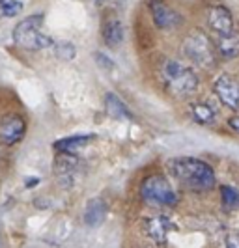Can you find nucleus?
<instances>
[{
    "mask_svg": "<svg viewBox=\"0 0 239 248\" xmlns=\"http://www.w3.org/2000/svg\"><path fill=\"white\" fill-rule=\"evenodd\" d=\"M170 175L176 179V183L192 190V192H206L211 190L217 183L213 168L206 161L194 157H176L166 164Z\"/></svg>",
    "mask_w": 239,
    "mask_h": 248,
    "instance_id": "f257e3e1",
    "label": "nucleus"
},
{
    "mask_svg": "<svg viewBox=\"0 0 239 248\" xmlns=\"http://www.w3.org/2000/svg\"><path fill=\"white\" fill-rule=\"evenodd\" d=\"M207 26L213 34L217 52L224 60H234L239 56V30L232 13L224 6H211L207 10Z\"/></svg>",
    "mask_w": 239,
    "mask_h": 248,
    "instance_id": "f03ea898",
    "label": "nucleus"
},
{
    "mask_svg": "<svg viewBox=\"0 0 239 248\" xmlns=\"http://www.w3.org/2000/svg\"><path fill=\"white\" fill-rule=\"evenodd\" d=\"M161 82L166 88V92L174 97H187L196 92L198 88V77L189 65L177 62V60H166L163 62L161 69Z\"/></svg>",
    "mask_w": 239,
    "mask_h": 248,
    "instance_id": "7ed1b4c3",
    "label": "nucleus"
},
{
    "mask_svg": "<svg viewBox=\"0 0 239 248\" xmlns=\"http://www.w3.org/2000/svg\"><path fill=\"white\" fill-rule=\"evenodd\" d=\"M183 54L187 56V60L198 67H213L217 62V47H215L213 39L206 36L200 30H192L189 36L183 39Z\"/></svg>",
    "mask_w": 239,
    "mask_h": 248,
    "instance_id": "20e7f679",
    "label": "nucleus"
},
{
    "mask_svg": "<svg viewBox=\"0 0 239 248\" xmlns=\"http://www.w3.org/2000/svg\"><path fill=\"white\" fill-rule=\"evenodd\" d=\"M140 196L146 203L155 207H172L177 203V194L174 186L164 175H150L140 186Z\"/></svg>",
    "mask_w": 239,
    "mask_h": 248,
    "instance_id": "39448f33",
    "label": "nucleus"
},
{
    "mask_svg": "<svg viewBox=\"0 0 239 248\" xmlns=\"http://www.w3.org/2000/svg\"><path fill=\"white\" fill-rule=\"evenodd\" d=\"M41 15H32L25 21H21L13 30V39L17 45L25 47L28 50H41L50 47V37L41 32Z\"/></svg>",
    "mask_w": 239,
    "mask_h": 248,
    "instance_id": "423d86ee",
    "label": "nucleus"
},
{
    "mask_svg": "<svg viewBox=\"0 0 239 248\" xmlns=\"http://www.w3.org/2000/svg\"><path fill=\"white\" fill-rule=\"evenodd\" d=\"M213 90H215V93H217V97H219V101H221L224 107L232 108V110H238L239 108V82L234 77H230V75H221V77H217V80H215V84H213Z\"/></svg>",
    "mask_w": 239,
    "mask_h": 248,
    "instance_id": "0eeeda50",
    "label": "nucleus"
},
{
    "mask_svg": "<svg viewBox=\"0 0 239 248\" xmlns=\"http://www.w3.org/2000/svg\"><path fill=\"white\" fill-rule=\"evenodd\" d=\"M25 129V122L21 116H4L0 120V140L8 146H13L23 140Z\"/></svg>",
    "mask_w": 239,
    "mask_h": 248,
    "instance_id": "6e6552de",
    "label": "nucleus"
},
{
    "mask_svg": "<svg viewBox=\"0 0 239 248\" xmlns=\"http://www.w3.org/2000/svg\"><path fill=\"white\" fill-rule=\"evenodd\" d=\"M144 230H146V233H148V237L153 243L166 245L168 233L174 230V224H172V220L168 217L159 215V217H151L148 220H144Z\"/></svg>",
    "mask_w": 239,
    "mask_h": 248,
    "instance_id": "1a4fd4ad",
    "label": "nucleus"
},
{
    "mask_svg": "<svg viewBox=\"0 0 239 248\" xmlns=\"http://www.w3.org/2000/svg\"><path fill=\"white\" fill-rule=\"evenodd\" d=\"M151 15H153V23L159 28H176L181 25V15L174 12L170 6H166L163 2H153L151 4Z\"/></svg>",
    "mask_w": 239,
    "mask_h": 248,
    "instance_id": "9d476101",
    "label": "nucleus"
},
{
    "mask_svg": "<svg viewBox=\"0 0 239 248\" xmlns=\"http://www.w3.org/2000/svg\"><path fill=\"white\" fill-rule=\"evenodd\" d=\"M103 41L109 47H116L124 41V26L118 19H109L103 25Z\"/></svg>",
    "mask_w": 239,
    "mask_h": 248,
    "instance_id": "9b49d317",
    "label": "nucleus"
},
{
    "mask_svg": "<svg viewBox=\"0 0 239 248\" xmlns=\"http://www.w3.org/2000/svg\"><path fill=\"white\" fill-rule=\"evenodd\" d=\"M107 217V205L101 202L99 198L90 200L84 211V222L88 226H99Z\"/></svg>",
    "mask_w": 239,
    "mask_h": 248,
    "instance_id": "f8f14e48",
    "label": "nucleus"
},
{
    "mask_svg": "<svg viewBox=\"0 0 239 248\" xmlns=\"http://www.w3.org/2000/svg\"><path fill=\"white\" fill-rule=\"evenodd\" d=\"M191 112H192V118L202 125L211 124L215 120V110L209 105H206V103H194L191 107Z\"/></svg>",
    "mask_w": 239,
    "mask_h": 248,
    "instance_id": "ddd939ff",
    "label": "nucleus"
},
{
    "mask_svg": "<svg viewBox=\"0 0 239 248\" xmlns=\"http://www.w3.org/2000/svg\"><path fill=\"white\" fill-rule=\"evenodd\" d=\"M105 103H107V110H109L111 116H116V118H129V116H131L126 105L118 99L114 93H109Z\"/></svg>",
    "mask_w": 239,
    "mask_h": 248,
    "instance_id": "4468645a",
    "label": "nucleus"
},
{
    "mask_svg": "<svg viewBox=\"0 0 239 248\" xmlns=\"http://www.w3.org/2000/svg\"><path fill=\"white\" fill-rule=\"evenodd\" d=\"M92 137L90 135H79V137H69V138H64L60 142H56V148L64 149V151H75L77 148L88 144Z\"/></svg>",
    "mask_w": 239,
    "mask_h": 248,
    "instance_id": "2eb2a0df",
    "label": "nucleus"
},
{
    "mask_svg": "<svg viewBox=\"0 0 239 248\" xmlns=\"http://www.w3.org/2000/svg\"><path fill=\"white\" fill-rule=\"evenodd\" d=\"M223 194V203L230 207V209H239V190L232 188V186H223L221 188Z\"/></svg>",
    "mask_w": 239,
    "mask_h": 248,
    "instance_id": "dca6fc26",
    "label": "nucleus"
},
{
    "mask_svg": "<svg viewBox=\"0 0 239 248\" xmlns=\"http://www.w3.org/2000/svg\"><path fill=\"white\" fill-rule=\"evenodd\" d=\"M23 10V2L21 0H0V13L6 17H13Z\"/></svg>",
    "mask_w": 239,
    "mask_h": 248,
    "instance_id": "f3484780",
    "label": "nucleus"
},
{
    "mask_svg": "<svg viewBox=\"0 0 239 248\" xmlns=\"http://www.w3.org/2000/svg\"><path fill=\"white\" fill-rule=\"evenodd\" d=\"M58 56H62L65 60H71L75 56V47L71 43H60L58 45Z\"/></svg>",
    "mask_w": 239,
    "mask_h": 248,
    "instance_id": "a211bd4d",
    "label": "nucleus"
},
{
    "mask_svg": "<svg viewBox=\"0 0 239 248\" xmlns=\"http://www.w3.org/2000/svg\"><path fill=\"white\" fill-rule=\"evenodd\" d=\"M224 248H239V232H234L226 237V245Z\"/></svg>",
    "mask_w": 239,
    "mask_h": 248,
    "instance_id": "6ab92c4d",
    "label": "nucleus"
},
{
    "mask_svg": "<svg viewBox=\"0 0 239 248\" xmlns=\"http://www.w3.org/2000/svg\"><path fill=\"white\" fill-rule=\"evenodd\" d=\"M228 125H230L234 131H238V133H239V116H234V118H230V120H228Z\"/></svg>",
    "mask_w": 239,
    "mask_h": 248,
    "instance_id": "aec40b11",
    "label": "nucleus"
}]
</instances>
